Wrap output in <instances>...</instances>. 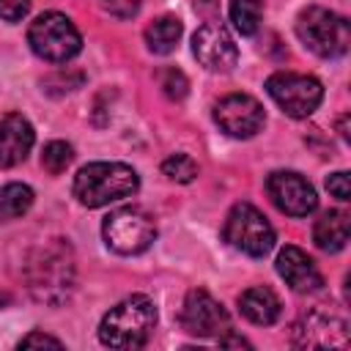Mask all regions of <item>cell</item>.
<instances>
[{"instance_id": "obj_24", "label": "cell", "mask_w": 351, "mask_h": 351, "mask_svg": "<svg viewBox=\"0 0 351 351\" xmlns=\"http://www.w3.org/2000/svg\"><path fill=\"white\" fill-rule=\"evenodd\" d=\"M104 11H110L118 19H129L140 11V0H99Z\"/></svg>"}, {"instance_id": "obj_14", "label": "cell", "mask_w": 351, "mask_h": 351, "mask_svg": "<svg viewBox=\"0 0 351 351\" xmlns=\"http://www.w3.org/2000/svg\"><path fill=\"white\" fill-rule=\"evenodd\" d=\"M277 274L296 293H313V291H318L324 285V277H321L318 266L313 263V258L304 250L293 247V244L280 250V255H277Z\"/></svg>"}, {"instance_id": "obj_3", "label": "cell", "mask_w": 351, "mask_h": 351, "mask_svg": "<svg viewBox=\"0 0 351 351\" xmlns=\"http://www.w3.org/2000/svg\"><path fill=\"white\" fill-rule=\"evenodd\" d=\"M137 173L123 162H90L74 176V197L88 208L129 197L137 192Z\"/></svg>"}, {"instance_id": "obj_7", "label": "cell", "mask_w": 351, "mask_h": 351, "mask_svg": "<svg viewBox=\"0 0 351 351\" xmlns=\"http://www.w3.org/2000/svg\"><path fill=\"white\" fill-rule=\"evenodd\" d=\"M101 236L107 247L118 255H140L145 252L156 239L154 219L140 208H118L110 217H104Z\"/></svg>"}, {"instance_id": "obj_19", "label": "cell", "mask_w": 351, "mask_h": 351, "mask_svg": "<svg viewBox=\"0 0 351 351\" xmlns=\"http://www.w3.org/2000/svg\"><path fill=\"white\" fill-rule=\"evenodd\" d=\"M30 206H33V189L27 184L11 181V184L0 186V222H8V219L27 214Z\"/></svg>"}, {"instance_id": "obj_20", "label": "cell", "mask_w": 351, "mask_h": 351, "mask_svg": "<svg viewBox=\"0 0 351 351\" xmlns=\"http://www.w3.org/2000/svg\"><path fill=\"white\" fill-rule=\"evenodd\" d=\"M263 0H230V22L241 36H252L261 25Z\"/></svg>"}, {"instance_id": "obj_10", "label": "cell", "mask_w": 351, "mask_h": 351, "mask_svg": "<svg viewBox=\"0 0 351 351\" xmlns=\"http://www.w3.org/2000/svg\"><path fill=\"white\" fill-rule=\"evenodd\" d=\"M291 343L296 348H346L348 324L335 313L310 310L293 324Z\"/></svg>"}, {"instance_id": "obj_23", "label": "cell", "mask_w": 351, "mask_h": 351, "mask_svg": "<svg viewBox=\"0 0 351 351\" xmlns=\"http://www.w3.org/2000/svg\"><path fill=\"white\" fill-rule=\"evenodd\" d=\"M156 80H159V88L165 90V96L173 101H181L189 93V80L184 77L181 69H162L156 74Z\"/></svg>"}, {"instance_id": "obj_8", "label": "cell", "mask_w": 351, "mask_h": 351, "mask_svg": "<svg viewBox=\"0 0 351 351\" xmlns=\"http://www.w3.org/2000/svg\"><path fill=\"white\" fill-rule=\"evenodd\" d=\"M266 93L280 104V110L291 118H307L318 110L324 99V85L310 74L296 71H274L266 80Z\"/></svg>"}, {"instance_id": "obj_1", "label": "cell", "mask_w": 351, "mask_h": 351, "mask_svg": "<svg viewBox=\"0 0 351 351\" xmlns=\"http://www.w3.org/2000/svg\"><path fill=\"white\" fill-rule=\"evenodd\" d=\"M25 282L36 302L63 304L74 288V252L63 239H49L25 258Z\"/></svg>"}, {"instance_id": "obj_27", "label": "cell", "mask_w": 351, "mask_h": 351, "mask_svg": "<svg viewBox=\"0 0 351 351\" xmlns=\"http://www.w3.org/2000/svg\"><path fill=\"white\" fill-rule=\"evenodd\" d=\"M33 346H52V348H63V343L52 335H44V332H30L19 340V348H33Z\"/></svg>"}, {"instance_id": "obj_9", "label": "cell", "mask_w": 351, "mask_h": 351, "mask_svg": "<svg viewBox=\"0 0 351 351\" xmlns=\"http://www.w3.org/2000/svg\"><path fill=\"white\" fill-rule=\"evenodd\" d=\"M178 318H181V326L195 337H219L230 332L228 310L203 288H195L184 296Z\"/></svg>"}, {"instance_id": "obj_29", "label": "cell", "mask_w": 351, "mask_h": 351, "mask_svg": "<svg viewBox=\"0 0 351 351\" xmlns=\"http://www.w3.org/2000/svg\"><path fill=\"white\" fill-rule=\"evenodd\" d=\"M195 8H197V11H203V14L208 16V14L217 8V3H214V0H195Z\"/></svg>"}, {"instance_id": "obj_26", "label": "cell", "mask_w": 351, "mask_h": 351, "mask_svg": "<svg viewBox=\"0 0 351 351\" xmlns=\"http://www.w3.org/2000/svg\"><path fill=\"white\" fill-rule=\"evenodd\" d=\"M30 8V0H0V16L8 19V22H16L27 14Z\"/></svg>"}, {"instance_id": "obj_6", "label": "cell", "mask_w": 351, "mask_h": 351, "mask_svg": "<svg viewBox=\"0 0 351 351\" xmlns=\"http://www.w3.org/2000/svg\"><path fill=\"white\" fill-rule=\"evenodd\" d=\"M222 239L233 250H241L252 258H263L274 247V228L252 203H236L225 217Z\"/></svg>"}, {"instance_id": "obj_11", "label": "cell", "mask_w": 351, "mask_h": 351, "mask_svg": "<svg viewBox=\"0 0 351 351\" xmlns=\"http://www.w3.org/2000/svg\"><path fill=\"white\" fill-rule=\"evenodd\" d=\"M266 192H269L271 203L288 217H307L318 206V197H315V189L310 186V181L293 170L269 173Z\"/></svg>"}, {"instance_id": "obj_18", "label": "cell", "mask_w": 351, "mask_h": 351, "mask_svg": "<svg viewBox=\"0 0 351 351\" xmlns=\"http://www.w3.org/2000/svg\"><path fill=\"white\" fill-rule=\"evenodd\" d=\"M181 33H184L181 19L165 14V16L154 19V22L145 27V44H148L151 52H156V55H167V52H173V49L178 47Z\"/></svg>"}, {"instance_id": "obj_17", "label": "cell", "mask_w": 351, "mask_h": 351, "mask_svg": "<svg viewBox=\"0 0 351 351\" xmlns=\"http://www.w3.org/2000/svg\"><path fill=\"white\" fill-rule=\"evenodd\" d=\"M351 236V219L346 211H326L313 228V241L324 252H340L348 244Z\"/></svg>"}, {"instance_id": "obj_28", "label": "cell", "mask_w": 351, "mask_h": 351, "mask_svg": "<svg viewBox=\"0 0 351 351\" xmlns=\"http://www.w3.org/2000/svg\"><path fill=\"white\" fill-rule=\"evenodd\" d=\"M219 346H239V348L244 346V348H250V343H247L244 337H239V335H228V332L219 335Z\"/></svg>"}, {"instance_id": "obj_13", "label": "cell", "mask_w": 351, "mask_h": 351, "mask_svg": "<svg viewBox=\"0 0 351 351\" xmlns=\"http://www.w3.org/2000/svg\"><path fill=\"white\" fill-rule=\"evenodd\" d=\"M192 52L208 71H230L239 60L233 36L219 22H203L192 36Z\"/></svg>"}, {"instance_id": "obj_16", "label": "cell", "mask_w": 351, "mask_h": 351, "mask_svg": "<svg viewBox=\"0 0 351 351\" xmlns=\"http://www.w3.org/2000/svg\"><path fill=\"white\" fill-rule=\"evenodd\" d=\"M239 310L247 321L258 324V326H269L280 318L282 313V304L277 299V293L271 288H263V285H255V288H247L241 296H239Z\"/></svg>"}, {"instance_id": "obj_12", "label": "cell", "mask_w": 351, "mask_h": 351, "mask_svg": "<svg viewBox=\"0 0 351 351\" xmlns=\"http://www.w3.org/2000/svg\"><path fill=\"white\" fill-rule=\"evenodd\" d=\"M214 121L217 126L230 137H252L261 132L266 115L258 99L247 93H228L214 104Z\"/></svg>"}, {"instance_id": "obj_21", "label": "cell", "mask_w": 351, "mask_h": 351, "mask_svg": "<svg viewBox=\"0 0 351 351\" xmlns=\"http://www.w3.org/2000/svg\"><path fill=\"white\" fill-rule=\"evenodd\" d=\"M71 159H74V148H71L69 143H63V140H52V143H47V145H44L41 165H44V170H47V173L60 176V173L71 165Z\"/></svg>"}, {"instance_id": "obj_15", "label": "cell", "mask_w": 351, "mask_h": 351, "mask_svg": "<svg viewBox=\"0 0 351 351\" xmlns=\"http://www.w3.org/2000/svg\"><path fill=\"white\" fill-rule=\"evenodd\" d=\"M36 143V132L30 121L19 112H8L0 121V170L19 165Z\"/></svg>"}, {"instance_id": "obj_5", "label": "cell", "mask_w": 351, "mask_h": 351, "mask_svg": "<svg viewBox=\"0 0 351 351\" xmlns=\"http://www.w3.org/2000/svg\"><path fill=\"white\" fill-rule=\"evenodd\" d=\"M27 44L38 58L49 63H66L82 49V36L66 14L44 11L30 22Z\"/></svg>"}, {"instance_id": "obj_4", "label": "cell", "mask_w": 351, "mask_h": 351, "mask_svg": "<svg viewBox=\"0 0 351 351\" xmlns=\"http://www.w3.org/2000/svg\"><path fill=\"white\" fill-rule=\"evenodd\" d=\"M296 36L310 52L321 58H340L348 52V44H351L348 19L321 5H307L299 14Z\"/></svg>"}, {"instance_id": "obj_25", "label": "cell", "mask_w": 351, "mask_h": 351, "mask_svg": "<svg viewBox=\"0 0 351 351\" xmlns=\"http://www.w3.org/2000/svg\"><path fill=\"white\" fill-rule=\"evenodd\" d=\"M326 189H329V195H335L337 200H351V186H348V173L346 170H340V173H332L329 178H326Z\"/></svg>"}, {"instance_id": "obj_2", "label": "cell", "mask_w": 351, "mask_h": 351, "mask_svg": "<svg viewBox=\"0 0 351 351\" xmlns=\"http://www.w3.org/2000/svg\"><path fill=\"white\" fill-rule=\"evenodd\" d=\"M156 326V307L148 296L132 293L110 313H104L99 324V340L107 348H140L148 343L151 332Z\"/></svg>"}, {"instance_id": "obj_22", "label": "cell", "mask_w": 351, "mask_h": 351, "mask_svg": "<svg viewBox=\"0 0 351 351\" xmlns=\"http://www.w3.org/2000/svg\"><path fill=\"white\" fill-rule=\"evenodd\" d=\"M162 173H165L170 181L189 184V181H195V176H197V165H195V159L186 156V154H173V156H167V159L162 162Z\"/></svg>"}]
</instances>
